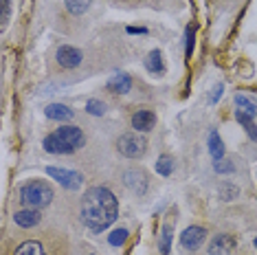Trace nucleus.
Wrapping results in <instances>:
<instances>
[{
  "label": "nucleus",
  "instance_id": "423d86ee",
  "mask_svg": "<svg viewBox=\"0 0 257 255\" xmlns=\"http://www.w3.org/2000/svg\"><path fill=\"white\" fill-rule=\"evenodd\" d=\"M204 240H207V229L198 227V224H191V227H187L183 233H180V244H183V248H187V251L200 248Z\"/></svg>",
  "mask_w": 257,
  "mask_h": 255
},
{
  "label": "nucleus",
  "instance_id": "39448f33",
  "mask_svg": "<svg viewBox=\"0 0 257 255\" xmlns=\"http://www.w3.org/2000/svg\"><path fill=\"white\" fill-rule=\"evenodd\" d=\"M46 174H49L53 181H57L64 189H79L84 185V176L79 172H73V170H64V167H46Z\"/></svg>",
  "mask_w": 257,
  "mask_h": 255
},
{
  "label": "nucleus",
  "instance_id": "2eb2a0df",
  "mask_svg": "<svg viewBox=\"0 0 257 255\" xmlns=\"http://www.w3.org/2000/svg\"><path fill=\"white\" fill-rule=\"evenodd\" d=\"M209 154H211L213 161L224 159V143H222L218 130H211V132H209Z\"/></svg>",
  "mask_w": 257,
  "mask_h": 255
},
{
  "label": "nucleus",
  "instance_id": "f03ea898",
  "mask_svg": "<svg viewBox=\"0 0 257 255\" xmlns=\"http://www.w3.org/2000/svg\"><path fill=\"white\" fill-rule=\"evenodd\" d=\"M86 143V137L77 125H62L57 128L53 135H49L42 141L44 150L49 154H73Z\"/></svg>",
  "mask_w": 257,
  "mask_h": 255
},
{
  "label": "nucleus",
  "instance_id": "c756f323",
  "mask_svg": "<svg viewBox=\"0 0 257 255\" xmlns=\"http://www.w3.org/2000/svg\"><path fill=\"white\" fill-rule=\"evenodd\" d=\"M255 248H257V237H255Z\"/></svg>",
  "mask_w": 257,
  "mask_h": 255
},
{
  "label": "nucleus",
  "instance_id": "aec40b11",
  "mask_svg": "<svg viewBox=\"0 0 257 255\" xmlns=\"http://www.w3.org/2000/svg\"><path fill=\"white\" fill-rule=\"evenodd\" d=\"M174 172V159L169 154H161L159 161H156V174L161 176H172Z\"/></svg>",
  "mask_w": 257,
  "mask_h": 255
},
{
  "label": "nucleus",
  "instance_id": "20e7f679",
  "mask_svg": "<svg viewBox=\"0 0 257 255\" xmlns=\"http://www.w3.org/2000/svg\"><path fill=\"white\" fill-rule=\"evenodd\" d=\"M116 150L125 159H141L148 150V141L141 132H127V135H121L116 139Z\"/></svg>",
  "mask_w": 257,
  "mask_h": 255
},
{
  "label": "nucleus",
  "instance_id": "6ab92c4d",
  "mask_svg": "<svg viewBox=\"0 0 257 255\" xmlns=\"http://www.w3.org/2000/svg\"><path fill=\"white\" fill-rule=\"evenodd\" d=\"M235 106H237L239 112L248 114V117H257V103H253V101L248 99V97L237 95V97H235Z\"/></svg>",
  "mask_w": 257,
  "mask_h": 255
},
{
  "label": "nucleus",
  "instance_id": "7ed1b4c3",
  "mask_svg": "<svg viewBox=\"0 0 257 255\" xmlns=\"http://www.w3.org/2000/svg\"><path fill=\"white\" fill-rule=\"evenodd\" d=\"M53 196V187L46 181H40V178H33L20 187V202L27 209H44L51 205Z\"/></svg>",
  "mask_w": 257,
  "mask_h": 255
},
{
  "label": "nucleus",
  "instance_id": "5701e85b",
  "mask_svg": "<svg viewBox=\"0 0 257 255\" xmlns=\"http://www.w3.org/2000/svg\"><path fill=\"white\" fill-rule=\"evenodd\" d=\"M125 240H127V231H125V229H114L112 233L108 235V242H110L112 246H121Z\"/></svg>",
  "mask_w": 257,
  "mask_h": 255
},
{
  "label": "nucleus",
  "instance_id": "dca6fc26",
  "mask_svg": "<svg viewBox=\"0 0 257 255\" xmlns=\"http://www.w3.org/2000/svg\"><path fill=\"white\" fill-rule=\"evenodd\" d=\"M235 121L244 128V130H246V135H248L250 141H257V125H255L253 117H248V114H244V112H239V110H235Z\"/></svg>",
  "mask_w": 257,
  "mask_h": 255
},
{
  "label": "nucleus",
  "instance_id": "f257e3e1",
  "mask_svg": "<svg viewBox=\"0 0 257 255\" xmlns=\"http://www.w3.org/2000/svg\"><path fill=\"white\" fill-rule=\"evenodd\" d=\"M79 216L86 229L101 233L119 216V200L108 187H90L81 198Z\"/></svg>",
  "mask_w": 257,
  "mask_h": 255
},
{
  "label": "nucleus",
  "instance_id": "9d476101",
  "mask_svg": "<svg viewBox=\"0 0 257 255\" xmlns=\"http://www.w3.org/2000/svg\"><path fill=\"white\" fill-rule=\"evenodd\" d=\"M156 125V114L152 112V110H137V112L132 114V128L137 132H150L152 128Z\"/></svg>",
  "mask_w": 257,
  "mask_h": 255
},
{
  "label": "nucleus",
  "instance_id": "cd10ccee",
  "mask_svg": "<svg viewBox=\"0 0 257 255\" xmlns=\"http://www.w3.org/2000/svg\"><path fill=\"white\" fill-rule=\"evenodd\" d=\"M222 90H224V86H222V84H215L213 86L211 95H209V103H211V106H213V103H218V99L222 97Z\"/></svg>",
  "mask_w": 257,
  "mask_h": 255
},
{
  "label": "nucleus",
  "instance_id": "ddd939ff",
  "mask_svg": "<svg viewBox=\"0 0 257 255\" xmlns=\"http://www.w3.org/2000/svg\"><path fill=\"white\" fill-rule=\"evenodd\" d=\"M44 114L53 121H71L75 112L68 106H64V103H49L44 108Z\"/></svg>",
  "mask_w": 257,
  "mask_h": 255
},
{
  "label": "nucleus",
  "instance_id": "4be33fe9",
  "mask_svg": "<svg viewBox=\"0 0 257 255\" xmlns=\"http://www.w3.org/2000/svg\"><path fill=\"white\" fill-rule=\"evenodd\" d=\"M86 112L92 114V117H103V114H106V103L99 101V99L86 101Z\"/></svg>",
  "mask_w": 257,
  "mask_h": 255
},
{
  "label": "nucleus",
  "instance_id": "a878e982",
  "mask_svg": "<svg viewBox=\"0 0 257 255\" xmlns=\"http://www.w3.org/2000/svg\"><path fill=\"white\" fill-rule=\"evenodd\" d=\"M220 196H222V200H233L237 196V187H233V185H222Z\"/></svg>",
  "mask_w": 257,
  "mask_h": 255
},
{
  "label": "nucleus",
  "instance_id": "4468645a",
  "mask_svg": "<svg viewBox=\"0 0 257 255\" xmlns=\"http://www.w3.org/2000/svg\"><path fill=\"white\" fill-rule=\"evenodd\" d=\"M145 68H148L152 75H163L165 73V62H163V53L159 49L152 51V53L145 57Z\"/></svg>",
  "mask_w": 257,
  "mask_h": 255
},
{
  "label": "nucleus",
  "instance_id": "c85d7f7f",
  "mask_svg": "<svg viewBox=\"0 0 257 255\" xmlns=\"http://www.w3.org/2000/svg\"><path fill=\"white\" fill-rule=\"evenodd\" d=\"M127 33H148L145 27H127Z\"/></svg>",
  "mask_w": 257,
  "mask_h": 255
},
{
  "label": "nucleus",
  "instance_id": "a211bd4d",
  "mask_svg": "<svg viewBox=\"0 0 257 255\" xmlns=\"http://www.w3.org/2000/svg\"><path fill=\"white\" fill-rule=\"evenodd\" d=\"M90 3H92V0H64V7L68 9V14L81 16V14H86V11H88Z\"/></svg>",
  "mask_w": 257,
  "mask_h": 255
},
{
  "label": "nucleus",
  "instance_id": "bb28decb",
  "mask_svg": "<svg viewBox=\"0 0 257 255\" xmlns=\"http://www.w3.org/2000/svg\"><path fill=\"white\" fill-rule=\"evenodd\" d=\"M191 51H194V29H187V46H185V55L191 57Z\"/></svg>",
  "mask_w": 257,
  "mask_h": 255
},
{
  "label": "nucleus",
  "instance_id": "f8f14e48",
  "mask_svg": "<svg viewBox=\"0 0 257 255\" xmlns=\"http://www.w3.org/2000/svg\"><path fill=\"white\" fill-rule=\"evenodd\" d=\"M40 220H42L40 209H22V211H16V216H14V222L22 229L36 227V224H40Z\"/></svg>",
  "mask_w": 257,
  "mask_h": 255
},
{
  "label": "nucleus",
  "instance_id": "b1692460",
  "mask_svg": "<svg viewBox=\"0 0 257 255\" xmlns=\"http://www.w3.org/2000/svg\"><path fill=\"white\" fill-rule=\"evenodd\" d=\"M213 170L218 172V174H226V172L231 174L233 170H235V165H233L229 159H226V161H224V159H220V161H213Z\"/></svg>",
  "mask_w": 257,
  "mask_h": 255
},
{
  "label": "nucleus",
  "instance_id": "393cba45",
  "mask_svg": "<svg viewBox=\"0 0 257 255\" xmlns=\"http://www.w3.org/2000/svg\"><path fill=\"white\" fill-rule=\"evenodd\" d=\"M0 11H3V31H5L11 18V0H0Z\"/></svg>",
  "mask_w": 257,
  "mask_h": 255
},
{
  "label": "nucleus",
  "instance_id": "1a4fd4ad",
  "mask_svg": "<svg viewBox=\"0 0 257 255\" xmlns=\"http://www.w3.org/2000/svg\"><path fill=\"white\" fill-rule=\"evenodd\" d=\"M55 57H57V64H60L62 68H77L81 64V60H84V53H81L79 49H75V46L66 44V46H60V49H57Z\"/></svg>",
  "mask_w": 257,
  "mask_h": 255
},
{
  "label": "nucleus",
  "instance_id": "412c9836",
  "mask_svg": "<svg viewBox=\"0 0 257 255\" xmlns=\"http://www.w3.org/2000/svg\"><path fill=\"white\" fill-rule=\"evenodd\" d=\"M172 224H165L163 227V231H161V240H159V248H161V253L163 255H167L169 251H172Z\"/></svg>",
  "mask_w": 257,
  "mask_h": 255
},
{
  "label": "nucleus",
  "instance_id": "9b49d317",
  "mask_svg": "<svg viewBox=\"0 0 257 255\" xmlns=\"http://www.w3.org/2000/svg\"><path fill=\"white\" fill-rule=\"evenodd\" d=\"M106 88L110 92H114V95H125V92L132 90V77L125 73H114L106 82Z\"/></svg>",
  "mask_w": 257,
  "mask_h": 255
},
{
  "label": "nucleus",
  "instance_id": "6e6552de",
  "mask_svg": "<svg viewBox=\"0 0 257 255\" xmlns=\"http://www.w3.org/2000/svg\"><path fill=\"white\" fill-rule=\"evenodd\" d=\"M235 251V237L229 233H218L209 242V255H233Z\"/></svg>",
  "mask_w": 257,
  "mask_h": 255
},
{
  "label": "nucleus",
  "instance_id": "0eeeda50",
  "mask_svg": "<svg viewBox=\"0 0 257 255\" xmlns=\"http://www.w3.org/2000/svg\"><path fill=\"white\" fill-rule=\"evenodd\" d=\"M123 183H125V187L137 196H145V191H148V176H145L143 170L123 172Z\"/></svg>",
  "mask_w": 257,
  "mask_h": 255
},
{
  "label": "nucleus",
  "instance_id": "f3484780",
  "mask_svg": "<svg viewBox=\"0 0 257 255\" xmlns=\"http://www.w3.org/2000/svg\"><path fill=\"white\" fill-rule=\"evenodd\" d=\"M14 255H46V251H44V246L40 244L38 240H27V242H22V244L16 248Z\"/></svg>",
  "mask_w": 257,
  "mask_h": 255
}]
</instances>
